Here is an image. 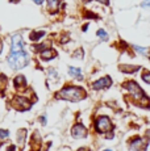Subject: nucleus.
Instances as JSON below:
<instances>
[{
    "label": "nucleus",
    "instance_id": "f257e3e1",
    "mask_svg": "<svg viewBox=\"0 0 150 151\" xmlns=\"http://www.w3.org/2000/svg\"><path fill=\"white\" fill-rule=\"evenodd\" d=\"M86 96H87V92L82 87H76V86H67L57 93L58 99L67 100V101H79V100H83Z\"/></svg>",
    "mask_w": 150,
    "mask_h": 151
},
{
    "label": "nucleus",
    "instance_id": "f03ea898",
    "mask_svg": "<svg viewBox=\"0 0 150 151\" xmlns=\"http://www.w3.org/2000/svg\"><path fill=\"white\" fill-rule=\"evenodd\" d=\"M7 62L12 70H21L29 62V55L25 53L24 50L11 51V54L8 55V58H7Z\"/></svg>",
    "mask_w": 150,
    "mask_h": 151
},
{
    "label": "nucleus",
    "instance_id": "7ed1b4c3",
    "mask_svg": "<svg viewBox=\"0 0 150 151\" xmlns=\"http://www.w3.org/2000/svg\"><path fill=\"white\" fill-rule=\"evenodd\" d=\"M123 87L129 92V95H131V96L133 97L136 101H137V104L140 103V101L142 100L144 97H146L145 92L142 91V88H141V87L138 86V84L136 83L134 80H129V82H125Z\"/></svg>",
    "mask_w": 150,
    "mask_h": 151
},
{
    "label": "nucleus",
    "instance_id": "20e7f679",
    "mask_svg": "<svg viewBox=\"0 0 150 151\" xmlns=\"http://www.w3.org/2000/svg\"><path fill=\"white\" fill-rule=\"evenodd\" d=\"M95 132L100 133V134H107V133L112 132L113 129V124H112L111 118L107 117V116H100L95 120Z\"/></svg>",
    "mask_w": 150,
    "mask_h": 151
},
{
    "label": "nucleus",
    "instance_id": "39448f33",
    "mask_svg": "<svg viewBox=\"0 0 150 151\" xmlns=\"http://www.w3.org/2000/svg\"><path fill=\"white\" fill-rule=\"evenodd\" d=\"M149 145L148 138H133L129 143V149L132 151H145Z\"/></svg>",
    "mask_w": 150,
    "mask_h": 151
},
{
    "label": "nucleus",
    "instance_id": "423d86ee",
    "mask_svg": "<svg viewBox=\"0 0 150 151\" xmlns=\"http://www.w3.org/2000/svg\"><path fill=\"white\" fill-rule=\"evenodd\" d=\"M12 105L15 106L17 110H28V109L30 108L32 103H30V100H28V97L16 96L12 100Z\"/></svg>",
    "mask_w": 150,
    "mask_h": 151
},
{
    "label": "nucleus",
    "instance_id": "0eeeda50",
    "mask_svg": "<svg viewBox=\"0 0 150 151\" xmlns=\"http://www.w3.org/2000/svg\"><path fill=\"white\" fill-rule=\"evenodd\" d=\"M71 135L78 139L84 138L86 135H87V129H86V126L83 124L78 122V124H75L73 126V129H71Z\"/></svg>",
    "mask_w": 150,
    "mask_h": 151
},
{
    "label": "nucleus",
    "instance_id": "6e6552de",
    "mask_svg": "<svg viewBox=\"0 0 150 151\" xmlns=\"http://www.w3.org/2000/svg\"><path fill=\"white\" fill-rule=\"evenodd\" d=\"M24 50V40L20 34H15L11 38V51H21Z\"/></svg>",
    "mask_w": 150,
    "mask_h": 151
},
{
    "label": "nucleus",
    "instance_id": "1a4fd4ad",
    "mask_svg": "<svg viewBox=\"0 0 150 151\" xmlns=\"http://www.w3.org/2000/svg\"><path fill=\"white\" fill-rule=\"evenodd\" d=\"M112 86V79L109 76H104L102 79H97L96 82L92 83V88L99 91V89H104V88H108V87Z\"/></svg>",
    "mask_w": 150,
    "mask_h": 151
},
{
    "label": "nucleus",
    "instance_id": "9d476101",
    "mask_svg": "<svg viewBox=\"0 0 150 151\" xmlns=\"http://www.w3.org/2000/svg\"><path fill=\"white\" fill-rule=\"evenodd\" d=\"M56 57H57V51L53 50L51 47H48V49H45V50L41 51V58L44 60H50Z\"/></svg>",
    "mask_w": 150,
    "mask_h": 151
},
{
    "label": "nucleus",
    "instance_id": "9b49d317",
    "mask_svg": "<svg viewBox=\"0 0 150 151\" xmlns=\"http://www.w3.org/2000/svg\"><path fill=\"white\" fill-rule=\"evenodd\" d=\"M13 86H15V88H17V89L25 88V87H27V79H25L24 75H17L15 79H13Z\"/></svg>",
    "mask_w": 150,
    "mask_h": 151
},
{
    "label": "nucleus",
    "instance_id": "f8f14e48",
    "mask_svg": "<svg viewBox=\"0 0 150 151\" xmlns=\"http://www.w3.org/2000/svg\"><path fill=\"white\" fill-rule=\"evenodd\" d=\"M140 68H141L140 66H126V65L120 66V71L125 72V74H134V72H137Z\"/></svg>",
    "mask_w": 150,
    "mask_h": 151
},
{
    "label": "nucleus",
    "instance_id": "ddd939ff",
    "mask_svg": "<svg viewBox=\"0 0 150 151\" xmlns=\"http://www.w3.org/2000/svg\"><path fill=\"white\" fill-rule=\"evenodd\" d=\"M69 74H70V76L76 78V79H79V80L83 79L82 71H80V68H78V67H69Z\"/></svg>",
    "mask_w": 150,
    "mask_h": 151
},
{
    "label": "nucleus",
    "instance_id": "4468645a",
    "mask_svg": "<svg viewBox=\"0 0 150 151\" xmlns=\"http://www.w3.org/2000/svg\"><path fill=\"white\" fill-rule=\"evenodd\" d=\"M45 32L44 30H40V32H32V33L29 34V38L32 40V41H38V40L44 38L45 37Z\"/></svg>",
    "mask_w": 150,
    "mask_h": 151
},
{
    "label": "nucleus",
    "instance_id": "2eb2a0df",
    "mask_svg": "<svg viewBox=\"0 0 150 151\" xmlns=\"http://www.w3.org/2000/svg\"><path fill=\"white\" fill-rule=\"evenodd\" d=\"M25 135H27V130L25 129L19 130V133H17V142H19V145L21 147L24 146V143H25Z\"/></svg>",
    "mask_w": 150,
    "mask_h": 151
},
{
    "label": "nucleus",
    "instance_id": "dca6fc26",
    "mask_svg": "<svg viewBox=\"0 0 150 151\" xmlns=\"http://www.w3.org/2000/svg\"><path fill=\"white\" fill-rule=\"evenodd\" d=\"M59 5V0H48V9L54 12V11L58 9Z\"/></svg>",
    "mask_w": 150,
    "mask_h": 151
},
{
    "label": "nucleus",
    "instance_id": "f3484780",
    "mask_svg": "<svg viewBox=\"0 0 150 151\" xmlns=\"http://www.w3.org/2000/svg\"><path fill=\"white\" fill-rule=\"evenodd\" d=\"M7 83H8L7 76H5L4 74H1V75H0V89H1V91H4V89H5Z\"/></svg>",
    "mask_w": 150,
    "mask_h": 151
},
{
    "label": "nucleus",
    "instance_id": "a211bd4d",
    "mask_svg": "<svg viewBox=\"0 0 150 151\" xmlns=\"http://www.w3.org/2000/svg\"><path fill=\"white\" fill-rule=\"evenodd\" d=\"M96 36L99 37V38H102V40H108V34H107V32L104 30V29H99V30L96 32Z\"/></svg>",
    "mask_w": 150,
    "mask_h": 151
},
{
    "label": "nucleus",
    "instance_id": "6ab92c4d",
    "mask_svg": "<svg viewBox=\"0 0 150 151\" xmlns=\"http://www.w3.org/2000/svg\"><path fill=\"white\" fill-rule=\"evenodd\" d=\"M142 80H144L145 83L150 84V71H144V74H142Z\"/></svg>",
    "mask_w": 150,
    "mask_h": 151
},
{
    "label": "nucleus",
    "instance_id": "aec40b11",
    "mask_svg": "<svg viewBox=\"0 0 150 151\" xmlns=\"http://www.w3.org/2000/svg\"><path fill=\"white\" fill-rule=\"evenodd\" d=\"M9 137V132L4 129H0V139H7Z\"/></svg>",
    "mask_w": 150,
    "mask_h": 151
},
{
    "label": "nucleus",
    "instance_id": "412c9836",
    "mask_svg": "<svg viewBox=\"0 0 150 151\" xmlns=\"http://www.w3.org/2000/svg\"><path fill=\"white\" fill-rule=\"evenodd\" d=\"M49 75H50L51 79H56V78H57V71H56V70H53V68H50V70H49Z\"/></svg>",
    "mask_w": 150,
    "mask_h": 151
},
{
    "label": "nucleus",
    "instance_id": "4be33fe9",
    "mask_svg": "<svg viewBox=\"0 0 150 151\" xmlns=\"http://www.w3.org/2000/svg\"><path fill=\"white\" fill-rule=\"evenodd\" d=\"M74 57H76V58H83V50H82V49H79L78 51H75V53H74Z\"/></svg>",
    "mask_w": 150,
    "mask_h": 151
},
{
    "label": "nucleus",
    "instance_id": "5701e85b",
    "mask_svg": "<svg viewBox=\"0 0 150 151\" xmlns=\"http://www.w3.org/2000/svg\"><path fill=\"white\" fill-rule=\"evenodd\" d=\"M141 5H142L144 8H149V9H150V0H144Z\"/></svg>",
    "mask_w": 150,
    "mask_h": 151
},
{
    "label": "nucleus",
    "instance_id": "b1692460",
    "mask_svg": "<svg viewBox=\"0 0 150 151\" xmlns=\"http://www.w3.org/2000/svg\"><path fill=\"white\" fill-rule=\"evenodd\" d=\"M84 17H90V19H97L96 14H92V12H86Z\"/></svg>",
    "mask_w": 150,
    "mask_h": 151
},
{
    "label": "nucleus",
    "instance_id": "393cba45",
    "mask_svg": "<svg viewBox=\"0 0 150 151\" xmlns=\"http://www.w3.org/2000/svg\"><path fill=\"white\" fill-rule=\"evenodd\" d=\"M134 49H136V51H138V53H145L146 51L145 47H137V46H134Z\"/></svg>",
    "mask_w": 150,
    "mask_h": 151
},
{
    "label": "nucleus",
    "instance_id": "a878e982",
    "mask_svg": "<svg viewBox=\"0 0 150 151\" xmlns=\"http://www.w3.org/2000/svg\"><path fill=\"white\" fill-rule=\"evenodd\" d=\"M40 122L42 125H46V116H41V117H40Z\"/></svg>",
    "mask_w": 150,
    "mask_h": 151
},
{
    "label": "nucleus",
    "instance_id": "bb28decb",
    "mask_svg": "<svg viewBox=\"0 0 150 151\" xmlns=\"http://www.w3.org/2000/svg\"><path fill=\"white\" fill-rule=\"evenodd\" d=\"M7 151H16V146L15 145H11V146H8Z\"/></svg>",
    "mask_w": 150,
    "mask_h": 151
},
{
    "label": "nucleus",
    "instance_id": "cd10ccee",
    "mask_svg": "<svg viewBox=\"0 0 150 151\" xmlns=\"http://www.w3.org/2000/svg\"><path fill=\"white\" fill-rule=\"evenodd\" d=\"M97 1H100L102 4H107V5H108V0H97Z\"/></svg>",
    "mask_w": 150,
    "mask_h": 151
},
{
    "label": "nucleus",
    "instance_id": "c85d7f7f",
    "mask_svg": "<svg viewBox=\"0 0 150 151\" xmlns=\"http://www.w3.org/2000/svg\"><path fill=\"white\" fill-rule=\"evenodd\" d=\"M34 3H36V4H42V3H44V0H33Z\"/></svg>",
    "mask_w": 150,
    "mask_h": 151
},
{
    "label": "nucleus",
    "instance_id": "c756f323",
    "mask_svg": "<svg viewBox=\"0 0 150 151\" xmlns=\"http://www.w3.org/2000/svg\"><path fill=\"white\" fill-rule=\"evenodd\" d=\"M1 51H3V41L0 40V53H1Z\"/></svg>",
    "mask_w": 150,
    "mask_h": 151
},
{
    "label": "nucleus",
    "instance_id": "7c9ffc66",
    "mask_svg": "<svg viewBox=\"0 0 150 151\" xmlns=\"http://www.w3.org/2000/svg\"><path fill=\"white\" fill-rule=\"evenodd\" d=\"M82 29H83V30H84V32H86V30H87V29H88V25H87V24H86V25H84V27H83Z\"/></svg>",
    "mask_w": 150,
    "mask_h": 151
},
{
    "label": "nucleus",
    "instance_id": "2f4dec72",
    "mask_svg": "<svg viewBox=\"0 0 150 151\" xmlns=\"http://www.w3.org/2000/svg\"><path fill=\"white\" fill-rule=\"evenodd\" d=\"M79 151H88V149H84V147H82V149H79Z\"/></svg>",
    "mask_w": 150,
    "mask_h": 151
},
{
    "label": "nucleus",
    "instance_id": "473e14b6",
    "mask_svg": "<svg viewBox=\"0 0 150 151\" xmlns=\"http://www.w3.org/2000/svg\"><path fill=\"white\" fill-rule=\"evenodd\" d=\"M148 57H149V58H150V50H149V55H148Z\"/></svg>",
    "mask_w": 150,
    "mask_h": 151
},
{
    "label": "nucleus",
    "instance_id": "72a5a7b5",
    "mask_svg": "<svg viewBox=\"0 0 150 151\" xmlns=\"http://www.w3.org/2000/svg\"><path fill=\"white\" fill-rule=\"evenodd\" d=\"M104 151H112V150H104Z\"/></svg>",
    "mask_w": 150,
    "mask_h": 151
},
{
    "label": "nucleus",
    "instance_id": "f704fd0d",
    "mask_svg": "<svg viewBox=\"0 0 150 151\" xmlns=\"http://www.w3.org/2000/svg\"><path fill=\"white\" fill-rule=\"evenodd\" d=\"M83 1H88V0H83Z\"/></svg>",
    "mask_w": 150,
    "mask_h": 151
}]
</instances>
